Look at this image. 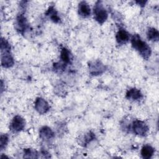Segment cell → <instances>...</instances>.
I'll list each match as a JSON object with an SVG mask.
<instances>
[{"label": "cell", "mask_w": 159, "mask_h": 159, "mask_svg": "<svg viewBox=\"0 0 159 159\" xmlns=\"http://www.w3.org/2000/svg\"><path fill=\"white\" fill-rule=\"evenodd\" d=\"M131 43L132 47L135 49L143 58L147 59L150 57L151 54L150 47L145 41L142 40L139 35L135 34L132 37Z\"/></svg>", "instance_id": "1"}, {"label": "cell", "mask_w": 159, "mask_h": 159, "mask_svg": "<svg viewBox=\"0 0 159 159\" xmlns=\"http://www.w3.org/2000/svg\"><path fill=\"white\" fill-rule=\"evenodd\" d=\"M94 18L99 24L104 22L107 18V12L101 2L98 1L94 7Z\"/></svg>", "instance_id": "2"}, {"label": "cell", "mask_w": 159, "mask_h": 159, "mask_svg": "<svg viewBox=\"0 0 159 159\" xmlns=\"http://www.w3.org/2000/svg\"><path fill=\"white\" fill-rule=\"evenodd\" d=\"M132 129L135 134L140 136H145L148 131V127L143 121L135 120L133 122Z\"/></svg>", "instance_id": "3"}, {"label": "cell", "mask_w": 159, "mask_h": 159, "mask_svg": "<svg viewBox=\"0 0 159 159\" xmlns=\"http://www.w3.org/2000/svg\"><path fill=\"white\" fill-rule=\"evenodd\" d=\"M89 72L93 75H98L103 73L105 67L104 65L99 60L94 61L89 65Z\"/></svg>", "instance_id": "4"}, {"label": "cell", "mask_w": 159, "mask_h": 159, "mask_svg": "<svg viewBox=\"0 0 159 159\" xmlns=\"http://www.w3.org/2000/svg\"><path fill=\"white\" fill-rule=\"evenodd\" d=\"M35 108L39 114H43L49 110L50 107L48 102L45 99L38 98L35 102Z\"/></svg>", "instance_id": "5"}, {"label": "cell", "mask_w": 159, "mask_h": 159, "mask_svg": "<svg viewBox=\"0 0 159 159\" xmlns=\"http://www.w3.org/2000/svg\"><path fill=\"white\" fill-rule=\"evenodd\" d=\"M25 120L20 116H16L12 121L11 128L16 132L22 130L25 127Z\"/></svg>", "instance_id": "6"}, {"label": "cell", "mask_w": 159, "mask_h": 159, "mask_svg": "<svg viewBox=\"0 0 159 159\" xmlns=\"http://www.w3.org/2000/svg\"><path fill=\"white\" fill-rule=\"evenodd\" d=\"M14 60L10 52H1V65L4 68H9L13 65Z\"/></svg>", "instance_id": "7"}, {"label": "cell", "mask_w": 159, "mask_h": 159, "mask_svg": "<svg viewBox=\"0 0 159 159\" xmlns=\"http://www.w3.org/2000/svg\"><path fill=\"white\" fill-rule=\"evenodd\" d=\"M78 13L83 17H88L91 14V9L85 1H81L78 6Z\"/></svg>", "instance_id": "8"}, {"label": "cell", "mask_w": 159, "mask_h": 159, "mask_svg": "<svg viewBox=\"0 0 159 159\" xmlns=\"http://www.w3.org/2000/svg\"><path fill=\"white\" fill-rule=\"evenodd\" d=\"M116 40L119 44H124L129 40V34L124 29H119L116 34Z\"/></svg>", "instance_id": "9"}, {"label": "cell", "mask_w": 159, "mask_h": 159, "mask_svg": "<svg viewBox=\"0 0 159 159\" xmlns=\"http://www.w3.org/2000/svg\"><path fill=\"white\" fill-rule=\"evenodd\" d=\"M40 137L43 140H49L54 137V133L52 130L47 126H44L40 129Z\"/></svg>", "instance_id": "10"}, {"label": "cell", "mask_w": 159, "mask_h": 159, "mask_svg": "<svg viewBox=\"0 0 159 159\" xmlns=\"http://www.w3.org/2000/svg\"><path fill=\"white\" fill-rule=\"evenodd\" d=\"M142 97V95L140 90L136 88L130 89L129 90H128V91L126 93V98L129 99L137 100V99H140Z\"/></svg>", "instance_id": "11"}, {"label": "cell", "mask_w": 159, "mask_h": 159, "mask_svg": "<svg viewBox=\"0 0 159 159\" xmlns=\"http://www.w3.org/2000/svg\"><path fill=\"white\" fill-rule=\"evenodd\" d=\"M154 153V148L149 145H144L141 150V155L142 158L145 159L150 158L152 155Z\"/></svg>", "instance_id": "12"}, {"label": "cell", "mask_w": 159, "mask_h": 159, "mask_svg": "<svg viewBox=\"0 0 159 159\" xmlns=\"http://www.w3.org/2000/svg\"><path fill=\"white\" fill-rule=\"evenodd\" d=\"M17 25L18 27V30L20 32H22L24 30H25L27 29L28 27V24L27 22V20L25 18V17L20 14L19 15L17 18Z\"/></svg>", "instance_id": "13"}, {"label": "cell", "mask_w": 159, "mask_h": 159, "mask_svg": "<svg viewBox=\"0 0 159 159\" xmlns=\"http://www.w3.org/2000/svg\"><path fill=\"white\" fill-rule=\"evenodd\" d=\"M147 36L148 40L151 41H158L159 37L158 31L155 28H149L147 32Z\"/></svg>", "instance_id": "14"}, {"label": "cell", "mask_w": 159, "mask_h": 159, "mask_svg": "<svg viewBox=\"0 0 159 159\" xmlns=\"http://www.w3.org/2000/svg\"><path fill=\"white\" fill-rule=\"evenodd\" d=\"M46 14H47V16H48L50 17V18L51 19V20L53 22H55V23L58 22L60 20V17L58 16V14H57V11H55V9L53 7H49V9L47 11Z\"/></svg>", "instance_id": "15"}, {"label": "cell", "mask_w": 159, "mask_h": 159, "mask_svg": "<svg viewBox=\"0 0 159 159\" xmlns=\"http://www.w3.org/2000/svg\"><path fill=\"white\" fill-rule=\"evenodd\" d=\"M60 57L61 60L65 63H68L70 62V52L68 49L66 48H63L61 51V55Z\"/></svg>", "instance_id": "16"}, {"label": "cell", "mask_w": 159, "mask_h": 159, "mask_svg": "<svg viewBox=\"0 0 159 159\" xmlns=\"http://www.w3.org/2000/svg\"><path fill=\"white\" fill-rule=\"evenodd\" d=\"M37 152L32 149H25L24 157L25 158H37Z\"/></svg>", "instance_id": "17"}, {"label": "cell", "mask_w": 159, "mask_h": 159, "mask_svg": "<svg viewBox=\"0 0 159 159\" xmlns=\"http://www.w3.org/2000/svg\"><path fill=\"white\" fill-rule=\"evenodd\" d=\"M0 147L1 150H3V148L6 147V145L7 143L8 142V137L6 135H2L1 136V139H0Z\"/></svg>", "instance_id": "18"}]
</instances>
